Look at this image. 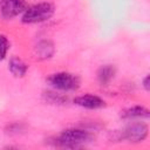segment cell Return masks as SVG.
<instances>
[{"label": "cell", "mask_w": 150, "mask_h": 150, "mask_svg": "<svg viewBox=\"0 0 150 150\" xmlns=\"http://www.w3.org/2000/svg\"><path fill=\"white\" fill-rule=\"evenodd\" d=\"M93 134L81 128H70L63 130L54 141V144L60 148L76 149L82 148L93 141Z\"/></svg>", "instance_id": "6da1fadb"}, {"label": "cell", "mask_w": 150, "mask_h": 150, "mask_svg": "<svg viewBox=\"0 0 150 150\" xmlns=\"http://www.w3.org/2000/svg\"><path fill=\"white\" fill-rule=\"evenodd\" d=\"M54 13L55 7L52 2H39L27 7V9L21 15V21L26 25L41 23L48 21L54 15Z\"/></svg>", "instance_id": "7a4b0ae2"}, {"label": "cell", "mask_w": 150, "mask_h": 150, "mask_svg": "<svg viewBox=\"0 0 150 150\" xmlns=\"http://www.w3.org/2000/svg\"><path fill=\"white\" fill-rule=\"evenodd\" d=\"M48 83L57 91L70 93L80 88L81 80L77 75L68 71H59L48 77Z\"/></svg>", "instance_id": "3957f363"}, {"label": "cell", "mask_w": 150, "mask_h": 150, "mask_svg": "<svg viewBox=\"0 0 150 150\" xmlns=\"http://www.w3.org/2000/svg\"><path fill=\"white\" fill-rule=\"evenodd\" d=\"M149 135V127L145 122L141 121H132L128 124L118 136V139H124L129 143H141L146 139Z\"/></svg>", "instance_id": "277c9868"}, {"label": "cell", "mask_w": 150, "mask_h": 150, "mask_svg": "<svg viewBox=\"0 0 150 150\" xmlns=\"http://www.w3.org/2000/svg\"><path fill=\"white\" fill-rule=\"evenodd\" d=\"M26 0H0V16L5 20H11L27 9Z\"/></svg>", "instance_id": "5b68a950"}, {"label": "cell", "mask_w": 150, "mask_h": 150, "mask_svg": "<svg viewBox=\"0 0 150 150\" xmlns=\"http://www.w3.org/2000/svg\"><path fill=\"white\" fill-rule=\"evenodd\" d=\"M73 102L76 105L84 109H89V110H96L105 107V101L100 96L93 95V94H84V95L76 96L73 100Z\"/></svg>", "instance_id": "8992f818"}, {"label": "cell", "mask_w": 150, "mask_h": 150, "mask_svg": "<svg viewBox=\"0 0 150 150\" xmlns=\"http://www.w3.org/2000/svg\"><path fill=\"white\" fill-rule=\"evenodd\" d=\"M34 54L39 60H49L55 54V45L49 39L40 40L34 46Z\"/></svg>", "instance_id": "52a82bcc"}, {"label": "cell", "mask_w": 150, "mask_h": 150, "mask_svg": "<svg viewBox=\"0 0 150 150\" xmlns=\"http://www.w3.org/2000/svg\"><path fill=\"white\" fill-rule=\"evenodd\" d=\"M121 117L127 121L148 120L150 117V111L143 105H132L121 111Z\"/></svg>", "instance_id": "ba28073f"}, {"label": "cell", "mask_w": 150, "mask_h": 150, "mask_svg": "<svg viewBox=\"0 0 150 150\" xmlns=\"http://www.w3.org/2000/svg\"><path fill=\"white\" fill-rule=\"evenodd\" d=\"M97 81L101 86L105 87L115 79L116 76V67L114 64H103L97 70Z\"/></svg>", "instance_id": "9c48e42d"}, {"label": "cell", "mask_w": 150, "mask_h": 150, "mask_svg": "<svg viewBox=\"0 0 150 150\" xmlns=\"http://www.w3.org/2000/svg\"><path fill=\"white\" fill-rule=\"evenodd\" d=\"M8 70L14 77H23L28 70V66L18 56H12L8 61Z\"/></svg>", "instance_id": "30bf717a"}, {"label": "cell", "mask_w": 150, "mask_h": 150, "mask_svg": "<svg viewBox=\"0 0 150 150\" xmlns=\"http://www.w3.org/2000/svg\"><path fill=\"white\" fill-rule=\"evenodd\" d=\"M47 102L49 103H53V104H63L67 102V97L62 94H59V93H55V91H47L43 94Z\"/></svg>", "instance_id": "8fae6325"}, {"label": "cell", "mask_w": 150, "mask_h": 150, "mask_svg": "<svg viewBox=\"0 0 150 150\" xmlns=\"http://www.w3.org/2000/svg\"><path fill=\"white\" fill-rule=\"evenodd\" d=\"M9 47H11V42H9L8 38L6 35L1 34L0 35V61H4L6 59Z\"/></svg>", "instance_id": "7c38bea8"}, {"label": "cell", "mask_w": 150, "mask_h": 150, "mask_svg": "<svg viewBox=\"0 0 150 150\" xmlns=\"http://www.w3.org/2000/svg\"><path fill=\"white\" fill-rule=\"evenodd\" d=\"M23 124L22 123H19V122H15V123H12L7 127L6 131L7 134H11V135H18L20 134L21 131H23Z\"/></svg>", "instance_id": "4fadbf2b"}, {"label": "cell", "mask_w": 150, "mask_h": 150, "mask_svg": "<svg viewBox=\"0 0 150 150\" xmlns=\"http://www.w3.org/2000/svg\"><path fill=\"white\" fill-rule=\"evenodd\" d=\"M142 87L144 88L145 91H149L150 90V76L149 75H145L144 79L142 80Z\"/></svg>", "instance_id": "5bb4252c"}]
</instances>
